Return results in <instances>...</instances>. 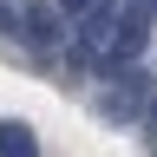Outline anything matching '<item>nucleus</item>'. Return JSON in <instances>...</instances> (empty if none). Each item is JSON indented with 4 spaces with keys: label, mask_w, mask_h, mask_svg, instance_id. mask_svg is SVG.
I'll use <instances>...</instances> for the list:
<instances>
[{
    "label": "nucleus",
    "mask_w": 157,
    "mask_h": 157,
    "mask_svg": "<svg viewBox=\"0 0 157 157\" xmlns=\"http://www.w3.org/2000/svg\"><path fill=\"white\" fill-rule=\"evenodd\" d=\"M20 13H26V7H13V0H0V39H20Z\"/></svg>",
    "instance_id": "obj_5"
},
{
    "label": "nucleus",
    "mask_w": 157,
    "mask_h": 157,
    "mask_svg": "<svg viewBox=\"0 0 157 157\" xmlns=\"http://www.w3.org/2000/svg\"><path fill=\"white\" fill-rule=\"evenodd\" d=\"M124 7H144V13H157V0H124Z\"/></svg>",
    "instance_id": "obj_8"
},
{
    "label": "nucleus",
    "mask_w": 157,
    "mask_h": 157,
    "mask_svg": "<svg viewBox=\"0 0 157 157\" xmlns=\"http://www.w3.org/2000/svg\"><path fill=\"white\" fill-rule=\"evenodd\" d=\"M118 0H98L92 13H78V26H72V46H85V52H98V46H111V26H118Z\"/></svg>",
    "instance_id": "obj_3"
},
{
    "label": "nucleus",
    "mask_w": 157,
    "mask_h": 157,
    "mask_svg": "<svg viewBox=\"0 0 157 157\" xmlns=\"http://www.w3.org/2000/svg\"><path fill=\"white\" fill-rule=\"evenodd\" d=\"M20 39H26L39 59L66 46V13H59V0H33V7L20 13Z\"/></svg>",
    "instance_id": "obj_2"
},
{
    "label": "nucleus",
    "mask_w": 157,
    "mask_h": 157,
    "mask_svg": "<svg viewBox=\"0 0 157 157\" xmlns=\"http://www.w3.org/2000/svg\"><path fill=\"white\" fill-rule=\"evenodd\" d=\"M98 7V0H59V13H66V20H78V13H92Z\"/></svg>",
    "instance_id": "obj_6"
},
{
    "label": "nucleus",
    "mask_w": 157,
    "mask_h": 157,
    "mask_svg": "<svg viewBox=\"0 0 157 157\" xmlns=\"http://www.w3.org/2000/svg\"><path fill=\"white\" fill-rule=\"evenodd\" d=\"M151 20H157V13H144V7H124V13H118L111 46H105V72H118V66H137V52L151 46Z\"/></svg>",
    "instance_id": "obj_1"
},
{
    "label": "nucleus",
    "mask_w": 157,
    "mask_h": 157,
    "mask_svg": "<svg viewBox=\"0 0 157 157\" xmlns=\"http://www.w3.org/2000/svg\"><path fill=\"white\" fill-rule=\"evenodd\" d=\"M144 124H151V144H157V92H151V105H144Z\"/></svg>",
    "instance_id": "obj_7"
},
{
    "label": "nucleus",
    "mask_w": 157,
    "mask_h": 157,
    "mask_svg": "<svg viewBox=\"0 0 157 157\" xmlns=\"http://www.w3.org/2000/svg\"><path fill=\"white\" fill-rule=\"evenodd\" d=\"M0 157H39L33 124H20V118H0Z\"/></svg>",
    "instance_id": "obj_4"
}]
</instances>
